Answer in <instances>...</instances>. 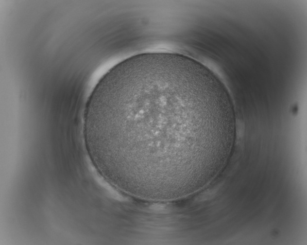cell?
Returning a JSON list of instances; mask_svg holds the SVG:
<instances>
[{
    "instance_id": "obj_1",
    "label": "cell",
    "mask_w": 307,
    "mask_h": 245,
    "mask_svg": "<svg viewBox=\"0 0 307 245\" xmlns=\"http://www.w3.org/2000/svg\"><path fill=\"white\" fill-rule=\"evenodd\" d=\"M235 109L224 84L187 56L149 52L117 64L86 104L83 132L98 173L135 198L188 197L222 171L235 141Z\"/></svg>"
}]
</instances>
